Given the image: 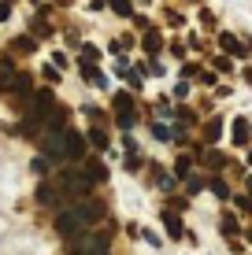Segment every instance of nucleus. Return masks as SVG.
I'll return each instance as SVG.
<instances>
[{"label":"nucleus","mask_w":252,"mask_h":255,"mask_svg":"<svg viewBox=\"0 0 252 255\" xmlns=\"http://www.w3.org/2000/svg\"><path fill=\"white\" fill-rule=\"evenodd\" d=\"M41 155H45L48 163H67V159H82L85 155V137L78 133V129H45L41 133Z\"/></svg>","instance_id":"1"},{"label":"nucleus","mask_w":252,"mask_h":255,"mask_svg":"<svg viewBox=\"0 0 252 255\" xmlns=\"http://www.w3.org/2000/svg\"><path fill=\"white\" fill-rule=\"evenodd\" d=\"M108 248H111V230L78 233V241L71 244V255H108Z\"/></svg>","instance_id":"2"},{"label":"nucleus","mask_w":252,"mask_h":255,"mask_svg":"<svg viewBox=\"0 0 252 255\" xmlns=\"http://www.w3.org/2000/svg\"><path fill=\"white\" fill-rule=\"evenodd\" d=\"M71 211H74V218H78L82 230H89L93 222H100V218H104V204H100V200H93V196H82V200H78V207H71Z\"/></svg>","instance_id":"3"},{"label":"nucleus","mask_w":252,"mask_h":255,"mask_svg":"<svg viewBox=\"0 0 252 255\" xmlns=\"http://www.w3.org/2000/svg\"><path fill=\"white\" fill-rule=\"evenodd\" d=\"M59 185H63V192H71L74 200H78V196H89V192H93V181L85 178L82 170H63V174H59Z\"/></svg>","instance_id":"4"},{"label":"nucleus","mask_w":252,"mask_h":255,"mask_svg":"<svg viewBox=\"0 0 252 255\" xmlns=\"http://www.w3.org/2000/svg\"><path fill=\"white\" fill-rule=\"evenodd\" d=\"M56 233L59 237H74V233H85V230L78 226L74 211H59V215H56Z\"/></svg>","instance_id":"5"},{"label":"nucleus","mask_w":252,"mask_h":255,"mask_svg":"<svg viewBox=\"0 0 252 255\" xmlns=\"http://www.w3.org/2000/svg\"><path fill=\"white\" fill-rule=\"evenodd\" d=\"M30 82H33V78H30V74H15V82H11V85H7V93H11V96H15V104H19V100H26V96H30V93H33V85H30Z\"/></svg>","instance_id":"6"},{"label":"nucleus","mask_w":252,"mask_h":255,"mask_svg":"<svg viewBox=\"0 0 252 255\" xmlns=\"http://www.w3.org/2000/svg\"><path fill=\"white\" fill-rule=\"evenodd\" d=\"M163 230H167L171 241H182V237H186V230H182V218L175 215V211H167V207H163Z\"/></svg>","instance_id":"7"},{"label":"nucleus","mask_w":252,"mask_h":255,"mask_svg":"<svg viewBox=\"0 0 252 255\" xmlns=\"http://www.w3.org/2000/svg\"><path fill=\"white\" fill-rule=\"evenodd\" d=\"M82 174H85V178L93 181V185H97V181H104V178H108V166H104L100 159H85V166H82Z\"/></svg>","instance_id":"8"},{"label":"nucleus","mask_w":252,"mask_h":255,"mask_svg":"<svg viewBox=\"0 0 252 255\" xmlns=\"http://www.w3.org/2000/svg\"><path fill=\"white\" fill-rule=\"evenodd\" d=\"M249 133H252L249 122H245V119H234V144L245 148V144H249Z\"/></svg>","instance_id":"9"},{"label":"nucleus","mask_w":252,"mask_h":255,"mask_svg":"<svg viewBox=\"0 0 252 255\" xmlns=\"http://www.w3.org/2000/svg\"><path fill=\"white\" fill-rule=\"evenodd\" d=\"M219 45H223V52H230V56H249L245 45H241V41L234 37V33H223V37H219Z\"/></svg>","instance_id":"10"},{"label":"nucleus","mask_w":252,"mask_h":255,"mask_svg":"<svg viewBox=\"0 0 252 255\" xmlns=\"http://www.w3.org/2000/svg\"><path fill=\"white\" fill-rule=\"evenodd\" d=\"M37 204H41V207H56V204H59V200H56V189H52V185H37Z\"/></svg>","instance_id":"11"},{"label":"nucleus","mask_w":252,"mask_h":255,"mask_svg":"<svg viewBox=\"0 0 252 255\" xmlns=\"http://www.w3.org/2000/svg\"><path fill=\"white\" fill-rule=\"evenodd\" d=\"M163 48V37L156 30H145V52H149V56H156V52Z\"/></svg>","instance_id":"12"},{"label":"nucleus","mask_w":252,"mask_h":255,"mask_svg":"<svg viewBox=\"0 0 252 255\" xmlns=\"http://www.w3.org/2000/svg\"><path fill=\"white\" fill-rule=\"evenodd\" d=\"M85 140H89V144H93V148H108V144H111V140H108V133H104V129H100V126H93V129H89V133H85Z\"/></svg>","instance_id":"13"},{"label":"nucleus","mask_w":252,"mask_h":255,"mask_svg":"<svg viewBox=\"0 0 252 255\" xmlns=\"http://www.w3.org/2000/svg\"><path fill=\"white\" fill-rule=\"evenodd\" d=\"M11 82H15V67H11V59H0V89H7Z\"/></svg>","instance_id":"14"},{"label":"nucleus","mask_w":252,"mask_h":255,"mask_svg":"<svg viewBox=\"0 0 252 255\" xmlns=\"http://www.w3.org/2000/svg\"><path fill=\"white\" fill-rule=\"evenodd\" d=\"M33 48H37V41H33V37H15L11 41V52H19V56H30Z\"/></svg>","instance_id":"15"},{"label":"nucleus","mask_w":252,"mask_h":255,"mask_svg":"<svg viewBox=\"0 0 252 255\" xmlns=\"http://www.w3.org/2000/svg\"><path fill=\"white\" fill-rule=\"evenodd\" d=\"M219 226H223V237H238V233H241V230H238V218H234L230 211H223V222H219Z\"/></svg>","instance_id":"16"},{"label":"nucleus","mask_w":252,"mask_h":255,"mask_svg":"<svg viewBox=\"0 0 252 255\" xmlns=\"http://www.w3.org/2000/svg\"><path fill=\"white\" fill-rule=\"evenodd\" d=\"M201 133H204V140H219V133H223V122H219V119L204 122V129H201Z\"/></svg>","instance_id":"17"},{"label":"nucleus","mask_w":252,"mask_h":255,"mask_svg":"<svg viewBox=\"0 0 252 255\" xmlns=\"http://www.w3.org/2000/svg\"><path fill=\"white\" fill-rule=\"evenodd\" d=\"M115 108H119V115L134 111V96H130V93H115Z\"/></svg>","instance_id":"18"},{"label":"nucleus","mask_w":252,"mask_h":255,"mask_svg":"<svg viewBox=\"0 0 252 255\" xmlns=\"http://www.w3.org/2000/svg\"><path fill=\"white\" fill-rule=\"evenodd\" d=\"M189 170H193V155H182L175 163V178H189Z\"/></svg>","instance_id":"19"},{"label":"nucleus","mask_w":252,"mask_h":255,"mask_svg":"<svg viewBox=\"0 0 252 255\" xmlns=\"http://www.w3.org/2000/svg\"><path fill=\"white\" fill-rule=\"evenodd\" d=\"M208 189H212L219 200H230V189H227V181H223V178H212V181H208Z\"/></svg>","instance_id":"20"},{"label":"nucleus","mask_w":252,"mask_h":255,"mask_svg":"<svg viewBox=\"0 0 252 255\" xmlns=\"http://www.w3.org/2000/svg\"><path fill=\"white\" fill-rule=\"evenodd\" d=\"M108 4H111V11H115V15H123V19H130V15H134L130 0H108Z\"/></svg>","instance_id":"21"},{"label":"nucleus","mask_w":252,"mask_h":255,"mask_svg":"<svg viewBox=\"0 0 252 255\" xmlns=\"http://www.w3.org/2000/svg\"><path fill=\"white\" fill-rule=\"evenodd\" d=\"M141 163H145L141 155H137L134 148H126V170H130V174H137V170H141Z\"/></svg>","instance_id":"22"},{"label":"nucleus","mask_w":252,"mask_h":255,"mask_svg":"<svg viewBox=\"0 0 252 255\" xmlns=\"http://www.w3.org/2000/svg\"><path fill=\"white\" fill-rule=\"evenodd\" d=\"M100 59V48L97 45H82V63H97Z\"/></svg>","instance_id":"23"},{"label":"nucleus","mask_w":252,"mask_h":255,"mask_svg":"<svg viewBox=\"0 0 252 255\" xmlns=\"http://www.w3.org/2000/svg\"><path fill=\"white\" fill-rule=\"evenodd\" d=\"M201 159H204L208 166H223V155H219V152H204Z\"/></svg>","instance_id":"24"},{"label":"nucleus","mask_w":252,"mask_h":255,"mask_svg":"<svg viewBox=\"0 0 252 255\" xmlns=\"http://www.w3.org/2000/svg\"><path fill=\"white\" fill-rule=\"evenodd\" d=\"M41 78L52 85V82H59V70H56V67H45V70H41Z\"/></svg>","instance_id":"25"},{"label":"nucleus","mask_w":252,"mask_h":255,"mask_svg":"<svg viewBox=\"0 0 252 255\" xmlns=\"http://www.w3.org/2000/svg\"><path fill=\"white\" fill-rule=\"evenodd\" d=\"M33 170H37V174H48V159H45V155H37V159H33Z\"/></svg>","instance_id":"26"},{"label":"nucleus","mask_w":252,"mask_h":255,"mask_svg":"<svg viewBox=\"0 0 252 255\" xmlns=\"http://www.w3.org/2000/svg\"><path fill=\"white\" fill-rule=\"evenodd\" d=\"M119 126H123V129H130V126H134V111H126V115H119Z\"/></svg>","instance_id":"27"},{"label":"nucleus","mask_w":252,"mask_h":255,"mask_svg":"<svg viewBox=\"0 0 252 255\" xmlns=\"http://www.w3.org/2000/svg\"><path fill=\"white\" fill-rule=\"evenodd\" d=\"M152 133L160 137V140H171V129H167V126H152Z\"/></svg>","instance_id":"28"},{"label":"nucleus","mask_w":252,"mask_h":255,"mask_svg":"<svg viewBox=\"0 0 252 255\" xmlns=\"http://www.w3.org/2000/svg\"><path fill=\"white\" fill-rule=\"evenodd\" d=\"M45 33H48V26L37 19V22H33V37H45Z\"/></svg>","instance_id":"29"},{"label":"nucleus","mask_w":252,"mask_h":255,"mask_svg":"<svg viewBox=\"0 0 252 255\" xmlns=\"http://www.w3.org/2000/svg\"><path fill=\"white\" fill-rule=\"evenodd\" d=\"M171 211H175V215H178V211H186V200L175 196V200H171Z\"/></svg>","instance_id":"30"},{"label":"nucleus","mask_w":252,"mask_h":255,"mask_svg":"<svg viewBox=\"0 0 252 255\" xmlns=\"http://www.w3.org/2000/svg\"><path fill=\"white\" fill-rule=\"evenodd\" d=\"M7 15H11V4H7V0H0V22H4Z\"/></svg>","instance_id":"31"},{"label":"nucleus","mask_w":252,"mask_h":255,"mask_svg":"<svg viewBox=\"0 0 252 255\" xmlns=\"http://www.w3.org/2000/svg\"><path fill=\"white\" fill-rule=\"evenodd\" d=\"M238 207L241 211H252V196H238Z\"/></svg>","instance_id":"32"},{"label":"nucleus","mask_w":252,"mask_h":255,"mask_svg":"<svg viewBox=\"0 0 252 255\" xmlns=\"http://www.w3.org/2000/svg\"><path fill=\"white\" fill-rule=\"evenodd\" d=\"M249 196H252V178H249Z\"/></svg>","instance_id":"33"},{"label":"nucleus","mask_w":252,"mask_h":255,"mask_svg":"<svg viewBox=\"0 0 252 255\" xmlns=\"http://www.w3.org/2000/svg\"><path fill=\"white\" fill-rule=\"evenodd\" d=\"M249 166H252V152H249Z\"/></svg>","instance_id":"34"},{"label":"nucleus","mask_w":252,"mask_h":255,"mask_svg":"<svg viewBox=\"0 0 252 255\" xmlns=\"http://www.w3.org/2000/svg\"><path fill=\"white\" fill-rule=\"evenodd\" d=\"M249 241H252V233H249Z\"/></svg>","instance_id":"35"}]
</instances>
